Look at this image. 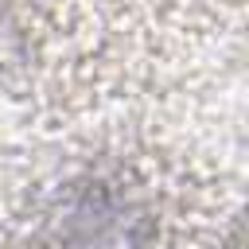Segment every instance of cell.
<instances>
[{
  "label": "cell",
  "mask_w": 249,
  "mask_h": 249,
  "mask_svg": "<svg viewBox=\"0 0 249 249\" xmlns=\"http://www.w3.org/2000/svg\"><path fill=\"white\" fill-rule=\"evenodd\" d=\"M148 210L140 198L105 175H86L66 183L35 230V249H144Z\"/></svg>",
  "instance_id": "6da1fadb"
}]
</instances>
